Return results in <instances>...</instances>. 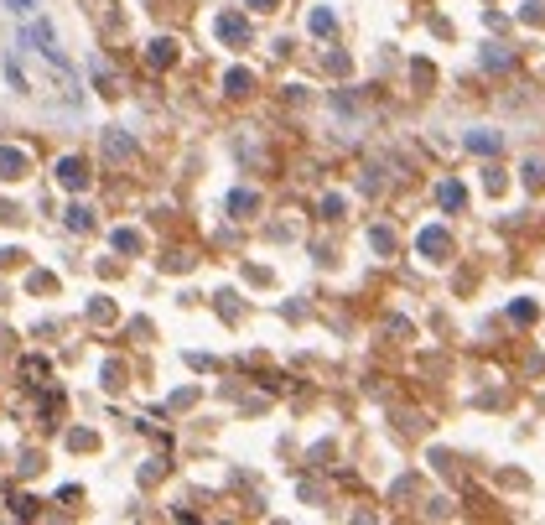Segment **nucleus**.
I'll use <instances>...</instances> for the list:
<instances>
[{"instance_id": "obj_3", "label": "nucleus", "mask_w": 545, "mask_h": 525, "mask_svg": "<svg viewBox=\"0 0 545 525\" xmlns=\"http://www.w3.org/2000/svg\"><path fill=\"white\" fill-rule=\"evenodd\" d=\"M468 151H478V156L499 151V136H488V130H473V136H468Z\"/></svg>"}, {"instance_id": "obj_4", "label": "nucleus", "mask_w": 545, "mask_h": 525, "mask_svg": "<svg viewBox=\"0 0 545 525\" xmlns=\"http://www.w3.org/2000/svg\"><path fill=\"white\" fill-rule=\"evenodd\" d=\"M218 37H223V42H244V21H239V16H223V21H218Z\"/></svg>"}, {"instance_id": "obj_5", "label": "nucleus", "mask_w": 545, "mask_h": 525, "mask_svg": "<svg viewBox=\"0 0 545 525\" xmlns=\"http://www.w3.org/2000/svg\"><path fill=\"white\" fill-rule=\"evenodd\" d=\"M436 198H442V208H462V203H468V193H462L457 182H442V193H436Z\"/></svg>"}, {"instance_id": "obj_2", "label": "nucleus", "mask_w": 545, "mask_h": 525, "mask_svg": "<svg viewBox=\"0 0 545 525\" xmlns=\"http://www.w3.org/2000/svg\"><path fill=\"white\" fill-rule=\"evenodd\" d=\"M58 177H63V188H84V182H88V172H84V162H78V156H68V162L58 167Z\"/></svg>"}, {"instance_id": "obj_9", "label": "nucleus", "mask_w": 545, "mask_h": 525, "mask_svg": "<svg viewBox=\"0 0 545 525\" xmlns=\"http://www.w3.org/2000/svg\"><path fill=\"white\" fill-rule=\"evenodd\" d=\"M249 6H255V11H270V6H275V0H249Z\"/></svg>"}, {"instance_id": "obj_7", "label": "nucleus", "mask_w": 545, "mask_h": 525, "mask_svg": "<svg viewBox=\"0 0 545 525\" xmlns=\"http://www.w3.org/2000/svg\"><path fill=\"white\" fill-rule=\"evenodd\" d=\"M0 172H6V177H21V156L6 151V156H0Z\"/></svg>"}, {"instance_id": "obj_6", "label": "nucleus", "mask_w": 545, "mask_h": 525, "mask_svg": "<svg viewBox=\"0 0 545 525\" xmlns=\"http://www.w3.org/2000/svg\"><path fill=\"white\" fill-rule=\"evenodd\" d=\"M540 182H545V162L530 156V162H525V188H540Z\"/></svg>"}, {"instance_id": "obj_1", "label": "nucleus", "mask_w": 545, "mask_h": 525, "mask_svg": "<svg viewBox=\"0 0 545 525\" xmlns=\"http://www.w3.org/2000/svg\"><path fill=\"white\" fill-rule=\"evenodd\" d=\"M447 250H452L447 229H426V234H421V255H426V260H447Z\"/></svg>"}, {"instance_id": "obj_8", "label": "nucleus", "mask_w": 545, "mask_h": 525, "mask_svg": "<svg viewBox=\"0 0 545 525\" xmlns=\"http://www.w3.org/2000/svg\"><path fill=\"white\" fill-rule=\"evenodd\" d=\"M177 58V42H156V52H151V63H171Z\"/></svg>"}]
</instances>
